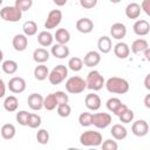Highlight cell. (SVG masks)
Here are the masks:
<instances>
[{
    "mask_svg": "<svg viewBox=\"0 0 150 150\" xmlns=\"http://www.w3.org/2000/svg\"><path fill=\"white\" fill-rule=\"evenodd\" d=\"M67 76H68V68L64 64H59V66L54 67L53 70L49 73L48 81L50 82V84L57 86V84L62 83Z\"/></svg>",
    "mask_w": 150,
    "mask_h": 150,
    "instance_id": "4",
    "label": "cell"
},
{
    "mask_svg": "<svg viewBox=\"0 0 150 150\" xmlns=\"http://www.w3.org/2000/svg\"><path fill=\"white\" fill-rule=\"evenodd\" d=\"M29 128L32 129H36L41 125V116L38 115V114H30L29 115V118H28V124H27Z\"/></svg>",
    "mask_w": 150,
    "mask_h": 150,
    "instance_id": "39",
    "label": "cell"
},
{
    "mask_svg": "<svg viewBox=\"0 0 150 150\" xmlns=\"http://www.w3.org/2000/svg\"><path fill=\"white\" fill-rule=\"evenodd\" d=\"M56 107H57V101L55 98L54 93L47 95L46 97H43V108L45 109H47V110L50 111V110H54Z\"/></svg>",
    "mask_w": 150,
    "mask_h": 150,
    "instance_id": "32",
    "label": "cell"
},
{
    "mask_svg": "<svg viewBox=\"0 0 150 150\" xmlns=\"http://www.w3.org/2000/svg\"><path fill=\"white\" fill-rule=\"evenodd\" d=\"M86 89V81L80 76H71L66 81V90L70 94H80Z\"/></svg>",
    "mask_w": 150,
    "mask_h": 150,
    "instance_id": "5",
    "label": "cell"
},
{
    "mask_svg": "<svg viewBox=\"0 0 150 150\" xmlns=\"http://www.w3.org/2000/svg\"><path fill=\"white\" fill-rule=\"evenodd\" d=\"M114 54L118 59H127L130 54V47L125 42H117L114 47Z\"/></svg>",
    "mask_w": 150,
    "mask_h": 150,
    "instance_id": "19",
    "label": "cell"
},
{
    "mask_svg": "<svg viewBox=\"0 0 150 150\" xmlns=\"http://www.w3.org/2000/svg\"><path fill=\"white\" fill-rule=\"evenodd\" d=\"M125 109H128V105H127V104H124V103H122V104L118 107V109H117V110L114 112V115H116V116H120V115H121V114H122V112H123Z\"/></svg>",
    "mask_w": 150,
    "mask_h": 150,
    "instance_id": "46",
    "label": "cell"
},
{
    "mask_svg": "<svg viewBox=\"0 0 150 150\" xmlns=\"http://www.w3.org/2000/svg\"><path fill=\"white\" fill-rule=\"evenodd\" d=\"M82 61L86 67H95L101 62V55L96 50H90L84 55Z\"/></svg>",
    "mask_w": 150,
    "mask_h": 150,
    "instance_id": "15",
    "label": "cell"
},
{
    "mask_svg": "<svg viewBox=\"0 0 150 150\" xmlns=\"http://www.w3.org/2000/svg\"><path fill=\"white\" fill-rule=\"evenodd\" d=\"M12 45L16 52H23L28 47V38L25 34H16L13 38Z\"/></svg>",
    "mask_w": 150,
    "mask_h": 150,
    "instance_id": "16",
    "label": "cell"
},
{
    "mask_svg": "<svg viewBox=\"0 0 150 150\" xmlns=\"http://www.w3.org/2000/svg\"><path fill=\"white\" fill-rule=\"evenodd\" d=\"M14 6L18 9H20L21 12H26V11L30 9V7L33 6V0H15Z\"/></svg>",
    "mask_w": 150,
    "mask_h": 150,
    "instance_id": "40",
    "label": "cell"
},
{
    "mask_svg": "<svg viewBox=\"0 0 150 150\" xmlns=\"http://www.w3.org/2000/svg\"><path fill=\"white\" fill-rule=\"evenodd\" d=\"M144 84H145V88L149 90L150 89V74H148L145 76V80H144Z\"/></svg>",
    "mask_w": 150,
    "mask_h": 150,
    "instance_id": "49",
    "label": "cell"
},
{
    "mask_svg": "<svg viewBox=\"0 0 150 150\" xmlns=\"http://www.w3.org/2000/svg\"><path fill=\"white\" fill-rule=\"evenodd\" d=\"M97 48H98V50H100L101 53L108 54V53L111 50V48H112L111 39H110L109 36H107V35L101 36V38L98 39V41H97Z\"/></svg>",
    "mask_w": 150,
    "mask_h": 150,
    "instance_id": "23",
    "label": "cell"
},
{
    "mask_svg": "<svg viewBox=\"0 0 150 150\" xmlns=\"http://www.w3.org/2000/svg\"><path fill=\"white\" fill-rule=\"evenodd\" d=\"M61 20H62V12L60 9H52L48 13L47 19L45 21V28H47L48 30L54 29L61 23Z\"/></svg>",
    "mask_w": 150,
    "mask_h": 150,
    "instance_id": "7",
    "label": "cell"
},
{
    "mask_svg": "<svg viewBox=\"0 0 150 150\" xmlns=\"http://www.w3.org/2000/svg\"><path fill=\"white\" fill-rule=\"evenodd\" d=\"M143 54H144L145 60H146V61H150V48H149V47L143 52Z\"/></svg>",
    "mask_w": 150,
    "mask_h": 150,
    "instance_id": "51",
    "label": "cell"
},
{
    "mask_svg": "<svg viewBox=\"0 0 150 150\" xmlns=\"http://www.w3.org/2000/svg\"><path fill=\"white\" fill-rule=\"evenodd\" d=\"M76 29L80 33L88 34L94 29V22L89 18H81L76 21Z\"/></svg>",
    "mask_w": 150,
    "mask_h": 150,
    "instance_id": "17",
    "label": "cell"
},
{
    "mask_svg": "<svg viewBox=\"0 0 150 150\" xmlns=\"http://www.w3.org/2000/svg\"><path fill=\"white\" fill-rule=\"evenodd\" d=\"M131 131L135 136L143 137V136L148 135V132H149V124L145 120H138V121L132 123Z\"/></svg>",
    "mask_w": 150,
    "mask_h": 150,
    "instance_id": "10",
    "label": "cell"
},
{
    "mask_svg": "<svg viewBox=\"0 0 150 150\" xmlns=\"http://www.w3.org/2000/svg\"><path fill=\"white\" fill-rule=\"evenodd\" d=\"M79 123L82 127L93 125V114H90V112H82L79 116Z\"/></svg>",
    "mask_w": 150,
    "mask_h": 150,
    "instance_id": "34",
    "label": "cell"
},
{
    "mask_svg": "<svg viewBox=\"0 0 150 150\" xmlns=\"http://www.w3.org/2000/svg\"><path fill=\"white\" fill-rule=\"evenodd\" d=\"M29 112L26 111V110H20L16 112V122L20 124V125H27L28 124V118H29Z\"/></svg>",
    "mask_w": 150,
    "mask_h": 150,
    "instance_id": "36",
    "label": "cell"
},
{
    "mask_svg": "<svg viewBox=\"0 0 150 150\" xmlns=\"http://www.w3.org/2000/svg\"><path fill=\"white\" fill-rule=\"evenodd\" d=\"M22 30H23V34H25L26 36H33V35H35L36 32H38V25H36L35 21L28 20V21H26V22L23 23Z\"/></svg>",
    "mask_w": 150,
    "mask_h": 150,
    "instance_id": "30",
    "label": "cell"
},
{
    "mask_svg": "<svg viewBox=\"0 0 150 150\" xmlns=\"http://www.w3.org/2000/svg\"><path fill=\"white\" fill-rule=\"evenodd\" d=\"M54 39L56 40V43L67 45L70 40V33L66 28H59V29H56V32L54 34Z\"/></svg>",
    "mask_w": 150,
    "mask_h": 150,
    "instance_id": "22",
    "label": "cell"
},
{
    "mask_svg": "<svg viewBox=\"0 0 150 150\" xmlns=\"http://www.w3.org/2000/svg\"><path fill=\"white\" fill-rule=\"evenodd\" d=\"M56 112L60 117H68L71 112V108L68 103H62L56 107Z\"/></svg>",
    "mask_w": 150,
    "mask_h": 150,
    "instance_id": "35",
    "label": "cell"
},
{
    "mask_svg": "<svg viewBox=\"0 0 150 150\" xmlns=\"http://www.w3.org/2000/svg\"><path fill=\"white\" fill-rule=\"evenodd\" d=\"M132 29H134V33L136 35H138V36H145L150 32V23L146 20L141 19V20H137L134 23Z\"/></svg>",
    "mask_w": 150,
    "mask_h": 150,
    "instance_id": "12",
    "label": "cell"
},
{
    "mask_svg": "<svg viewBox=\"0 0 150 150\" xmlns=\"http://www.w3.org/2000/svg\"><path fill=\"white\" fill-rule=\"evenodd\" d=\"M149 47V43L145 39H137L131 43V52L134 54H141Z\"/></svg>",
    "mask_w": 150,
    "mask_h": 150,
    "instance_id": "26",
    "label": "cell"
},
{
    "mask_svg": "<svg viewBox=\"0 0 150 150\" xmlns=\"http://www.w3.org/2000/svg\"><path fill=\"white\" fill-rule=\"evenodd\" d=\"M2 71L5 74H8V75H13L18 71V63L14 61V60H6L2 62Z\"/></svg>",
    "mask_w": 150,
    "mask_h": 150,
    "instance_id": "31",
    "label": "cell"
},
{
    "mask_svg": "<svg viewBox=\"0 0 150 150\" xmlns=\"http://www.w3.org/2000/svg\"><path fill=\"white\" fill-rule=\"evenodd\" d=\"M80 5L84 9H91L97 5V0H80Z\"/></svg>",
    "mask_w": 150,
    "mask_h": 150,
    "instance_id": "44",
    "label": "cell"
},
{
    "mask_svg": "<svg viewBox=\"0 0 150 150\" xmlns=\"http://www.w3.org/2000/svg\"><path fill=\"white\" fill-rule=\"evenodd\" d=\"M36 141L38 143L45 145L49 142V132L46 130V129H40L38 132H36Z\"/></svg>",
    "mask_w": 150,
    "mask_h": 150,
    "instance_id": "37",
    "label": "cell"
},
{
    "mask_svg": "<svg viewBox=\"0 0 150 150\" xmlns=\"http://www.w3.org/2000/svg\"><path fill=\"white\" fill-rule=\"evenodd\" d=\"M144 105L146 108H150V94H146V96L144 97Z\"/></svg>",
    "mask_w": 150,
    "mask_h": 150,
    "instance_id": "50",
    "label": "cell"
},
{
    "mask_svg": "<svg viewBox=\"0 0 150 150\" xmlns=\"http://www.w3.org/2000/svg\"><path fill=\"white\" fill-rule=\"evenodd\" d=\"M104 86L107 88V90L111 94H125L129 91V83L127 80L122 79V77H110L104 82Z\"/></svg>",
    "mask_w": 150,
    "mask_h": 150,
    "instance_id": "1",
    "label": "cell"
},
{
    "mask_svg": "<svg viewBox=\"0 0 150 150\" xmlns=\"http://www.w3.org/2000/svg\"><path fill=\"white\" fill-rule=\"evenodd\" d=\"M101 148H102L103 150H117V149H118V144L116 143V141L109 138V139H105L104 142L102 141Z\"/></svg>",
    "mask_w": 150,
    "mask_h": 150,
    "instance_id": "42",
    "label": "cell"
},
{
    "mask_svg": "<svg viewBox=\"0 0 150 150\" xmlns=\"http://www.w3.org/2000/svg\"><path fill=\"white\" fill-rule=\"evenodd\" d=\"M118 118H120V121H121L122 123H130V122H132V120H134V111L128 108V109H125V110L118 116Z\"/></svg>",
    "mask_w": 150,
    "mask_h": 150,
    "instance_id": "41",
    "label": "cell"
},
{
    "mask_svg": "<svg viewBox=\"0 0 150 150\" xmlns=\"http://www.w3.org/2000/svg\"><path fill=\"white\" fill-rule=\"evenodd\" d=\"M19 107V100L14 96V95H11V96H7L4 101V108L6 111L8 112H13V111H16Z\"/></svg>",
    "mask_w": 150,
    "mask_h": 150,
    "instance_id": "27",
    "label": "cell"
},
{
    "mask_svg": "<svg viewBox=\"0 0 150 150\" xmlns=\"http://www.w3.org/2000/svg\"><path fill=\"white\" fill-rule=\"evenodd\" d=\"M33 60L36 63H45L46 61L49 60V52L45 48H36L33 52Z\"/></svg>",
    "mask_w": 150,
    "mask_h": 150,
    "instance_id": "25",
    "label": "cell"
},
{
    "mask_svg": "<svg viewBox=\"0 0 150 150\" xmlns=\"http://www.w3.org/2000/svg\"><path fill=\"white\" fill-rule=\"evenodd\" d=\"M122 104L121 100L117 98V97H110L108 101H107V108L109 111H111L112 114L118 109V107Z\"/></svg>",
    "mask_w": 150,
    "mask_h": 150,
    "instance_id": "38",
    "label": "cell"
},
{
    "mask_svg": "<svg viewBox=\"0 0 150 150\" xmlns=\"http://www.w3.org/2000/svg\"><path fill=\"white\" fill-rule=\"evenodd\" d=\"M86 88L97 91L100 89L103 88L104 86V77L101 75V73L98 70H91L88 73L87 77H86Z\"/></svg>",
    "mask_w": 150,
    "mask_h": 150,
    "instance_id": "3",
    "label": "cell"
},
{
    "mask_svg": "<svg viewBox=\"0 0 150 150\" xmlns=\"http://www.w3.org/2000/svg\"><path fill=\"white\" fill-rule=\"evenodd\" d=\"M110 35L115 40H122L127 35V27L122 22H115L110 27Z\"/></svg>",
    "mask_w": 150,
    "mask_h": 150,
    "instance_id": "11",
    "label": "cell"
},
{
    "mask_svg": "<svg viewBox=\"0 0 150 150\" xmlns=\"http://www.w3.org/2000/svg\"><path fill=\"white\" fill-rule=\"evenodd\" d=\"M8 89L14 94H21L26 90V81L20 76H14L8 81Z\"/></svg>",
    "mask_w": 150,
    "mask_h": 150,
    "instance_id": "9",
    "label": "cell"
},
{
    "mask_svg": "<svg viewBox=\"0 0 150 150\" xmlns=\"http://www.w3.org/2000/svg\"><path fill=\"white\" fill-rule=\"evenodd\" d=\"M54 95H55V98L57 101V105L59 104H62V103H68V100L69 98H68V95L64 91L59 90V91H55Z\"/></svg>",
    "mask_w": 150,
    "mask_h": 150,
    "instance_id": "43",
    "label": "cell"
},
{
    "mask_svg": "<svg viewBox=\"0 0 150 150\" xmlns=\"http://www.w3.org/2000/svg\"><path fill=\"white\" fill-rule=\"evenodd\" d=\"M125 15L128 19H131V20L138 19L141 15V6L137 2H130L125 7Z\"/></svg>",
    "mask_w": 150,
    "mask_h": 150,
    "instance_id": "20",
    "label": "cell"
},
{
    "mask_svg": "<svg viewBox=\"0 0 150 150\" xmlns=\"http://www.w3.org/2000/svg\"><path fill=\"white\" fill-rule=\"evenodd\" d=\"M4 60V53H2V50L0 49V62Z\"/></svg>",
    "mask_w": 150,
    "mask_h": 150,
    "instance_id": "52",
    "label": "cell"
},
{
    "mask_svg": "<svg viewBox=\"0 0 150 150\" xmlns=\"http://www.w3.org/2000/svg\"><path fill=\"white\" fill-rule=\"evenodd\" d=\"M68 68L70 70H73V71H80L83 68V61H82V59H80L77 56L70 57L69 61H68Z\"/></svg>",
    "mask_w": 150,
    "mask_h": 150,
    "instance_id": "33",
    "label": "cell"
},
{
    "mask_svg": "<svg viewBox=\"0 0 150 150\" xmlns=\"http://www.w3.org/2000/svg\"><path fill=\"white\" fill-rule=\"evenodd\" d=\"M50 53L56 59H66L69 56L70 54V50L69 48L66 46V45H60V43H55L52 49H50Z\"/></svg>",
    "mask_w": 150,
    "mask_h": 150,
    "instance_id": "18",
    "label": "cell"
},
{
    "mask_svg": "<svg viewBox=\"0 0 150 150\" xmlns=\"http://www.w3.org/2000/svg\"><path fill=\"white\" fill-rule=\"evenodd\" d=\"M67 1H68V0H53V2H54L56 6H59V7L64 6V5L67 4Z\"/></svg>",
    "mask_w": 150,
    "mask_h": 150,
    "instance_id": "48",
    "label": "cell"
},
{
    "mask_svg": "<svg viewBox=\"0 0 150 150\" xmlns=\"http://www.w3.org/2000/svg\"><path fill=\"white\" fill-rule=\"evenodd\" d=\"M0 16L8 22H18L22 18V12L15 6H5L0 9Z\"/></svg>",
    "mask_w": 150,
    "mask_h": 150,
    "instance_id": "6",
    "label": "cell"
},
{
    "mask_svg": "<svg viewBox=\"0 0 150 150\" xmlns=\"http://www.w3.org/2000/svg\"><path fill=\"white\" fill-rule=\"evenodd\" d=\"M110 2H112V4H118V2H121L122 0H109Z\"/></svg>",
    "mask_w": 150,
    "mask_h": 150,
    "instance_id": "53",
    "label": "cell"
},
{
    "mask_svg": "<svg viewBox=\"0 0 150 150\" xmlns=\"http://www.w3.org/2000/svg\"><path fill=\"white\" fill-rule=\"evenodd\" d=\"M2 1H4V0H0V6L2 5Z\"/></svg>",
    "mask_w": 150,
    "mask_h": 150,
    "instance_id": "54",
    "label": "cell"
},
{
    "mask_svg": "<svg viewBox=\"0 0 150 150\" xmlns=\"http://www.w3.org/2000/svg\"><path fill=\"white\" fill-rule=\"evenodd\" d=\"M84 104L89 110L96 111L101 108L102 101H101V97L97 94H88L84 98Z\"/></svg>",
    "mask_w": 150,
    "mask_h": 150,
    "instance_id": "13",
    "label": "cell"
},
{
    "mask_svg": "<svg viewBox=\"0 0 150 150\" xmlns=\"http://www.w3.org/2000/svg\"><path fill=\"white\" fill-rule=\"evenodd\" d=\"M53 40H54V36L48 30H42V32H40L38 34V42L42 47H49V46H52L53 45Z\"/></svg>",
    "mask_w": 150,
    "mask_h": 150,
    "instance_id": "24",
    "label": "cell"
},
{
    "mask_svg": "<svg viewBox=\"0 0 150 150\" xmlns=\"http://www.w3.org/2000/svg\"><path fill=\"white\" fill-rule=\"evenodd\" d=\"M111 123V116L108 112H95L93 114V125L97 129H105Z\"/></svg>",
    "mask_w": 150,
    "mask_h": 150,
    "instance_id": "8",
    "label": "cell"
},
{
    "mask_svg": "<svg viewBox=\"0 0 150 150\" xmlns=\"http://www.w3.org/2000/svg\"><path fill=\"white\" fill-rule=\"evenodd\" d=\"M139 6H141V9H143V12L146 15H150V0H143Z\"/></svg>",
    "mask_w": 150,
    "mask_h": 150,
    "instance_id": "45",
    "label": "cell"
},
{
    "mask_svg": "<svg viewBox=\"0 0 150 150\" xmlns=\"http://www.w3.org/2000/svg\"><path fill=\"white\" fill-rule=\"evenodd\" d=\"M6 94V86H5V82L2 79H0V98L4 97Z\"/></svg>",
    "mask_w": 150,
    "mask_h": 150,
    "instance_id": "47",
    "label": "cell"
},
{
    "mask_svg": "<svg viewBox=\"0 0 150 150\" xmlns=\"http://www.w3.org/2000/svg\"><path fill=\"white\" fill-rule=\"evenodd\" d=\"M102 141L103 138L101 132L95 130H87L80 136V143L83 146H100Z\"/></svg>",
    "mask_w": 150,
    "mask_h": 150,
    "instance_id": "2",
    "label": "cell"
},
{
    "mask_svg": "<svg viewBox=\"0 0 150 150\" xmlns=\"http://www.w3.org/2000/svg\"><path fill=\"white\" fill-rule=\"evenodd\" d=\"M110 134L116 141H122L127 137L128 131H127L125 127H123L122 124H114L110 129Z\"/></svg>",
    "mask_w": 150,
    "mask_h": 150,
    "instance_id": "21",
    "label": "cell"
},
{
    "mask_svg": "<svg viewBox=\"0 0 150 150\" xmlns=\"http://www.w3.org/2000/svg\"><path fill=\"white\" fill-rule=\"evenodd\" d=\"M0 132H1V136L4 139H12V138H14V136L16 134V129L12 123H6L1 127Z\"/></svg>",
    "mask_w": 150,
    "mask_h": 150,
    "instance_id": "29",
    "label": "cell"
},
{
    "mask_svg": "<svg viewBox=\"0 0 150 150\" xmlns=\"http://www.w3.org/2000/svg\"><path fill=\"white\" fill-rule=\"evenodd\" d=\"M49 75V70H48V67L45 66L43 63H39V66H36L34 68V77L38 80V81H43L48 77Z\"/></svg>",
    "mask_w": 150,
    "mask_h": 150,
    "instance_id": "28",
    "label": "cell"
},
{
    "mask_svg": "<svg viewBox=\"0 0 150 150\" xmlns=\"http://www.w3.org/2000/svg\"><path fill=\"white\" fill-rule=\"evenodd\" d=\"M27 103L32 110H40L43 108V96L38 93H33L28 96Z\"/></svg>",
    "mask_w": 150,
    "mask_h": 150,
    "instance_id": "14",
    "label": "cell"
}]
</instances>
